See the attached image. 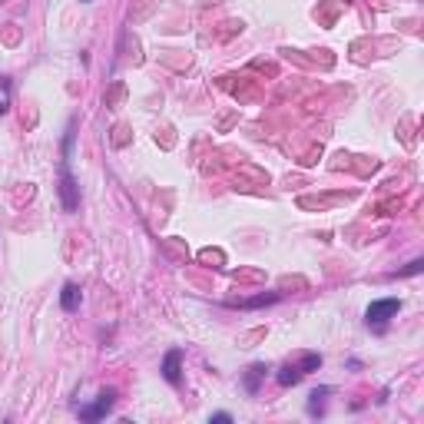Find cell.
Returning <instances> with one entry per match:
<instances>
[{
	"mask_svg": "<svg viewBox=\"0 0 424 424\" xmlns=\"http://www.w3.org/2000/svg\"><path fill=\"white\" fill-rule=\"evenodd\" d=\"M421 269H424V262H421V259H414V262H411L407 269H401V272H398V275H418V272H421Z\"/></svg>",
	"mask_w": 424,
	"mask_h": 424,
	"instance_id": "obj_12",
	"label": "cell"
},
{
	"mask_svg": "<svg viewBox=\"0 0 424 424\" xmlns=\"http://www.w3.org/2000/svg\"><path fill=\"white\" fill-rule=\"evenodd\" d=\"M83 3H86V0H83Z\"/></svg>",
	"mask_w": 424,
	"mask_h": 424,
	"instance_id": "obj_15",
	"label": "cell"
},
{
	"mask_svg": "<svg viewBox=\"0 0 424 424\" xmlns=\"http://www.w3.org/2000/svg\"><path fill=\"white\" fill-rule=\"evenodd\" d=\"M3 113H7V103H0V117H3Z\"/></svg>",
	"mask_w": 424,
	"mask_h": 424,
	"instance_id": "obj_14",
	"label": "cell"
},
{
	"mask_svg": "<svg viewBox=\"0 0 424 424\" xmlns=\"http://www.w3.org/2000/svg\"><path fill=\"white\" fill-rule=\"evenodd\" d=\"M232 421V414H225V411H219V414H212V424H229Z\"/></svg>",
	"mask_w": 424,
	"mask_h": 424,
	"instance_id": "obj_13",
	"label": "cell"
},
{
	"mask_svg": "<svg viewBox=\"0 0 424 424\" xmlns=\"http://www.w3.org/2000/svg\"><path fill=\"white\" fill-rule=\"evenodd\" d=\"M322 368V355H305L302 358V365H299V372L308 374V372H319Z\"/></svg>",
	"mask_w": 424,
	"mask_h": 424,
	"instance_id": "obj_11",
	"label": "cell"
},
{
	"mask_svg": "<svg viewBox=\"0 0 424 424\" xmlns=\"http://www.w3.org/2000/svg\"><path fill=\"white\" fill-rule=\"evenodd\" d=\"M299 381H302L299 365H285V368L279 372V385H282V388H292V385H299Z\"/></svg>",
	"mask_w": 424,
	"mask_h": 424,
	"instance_id": "obj_9",
	"label": "cell"
},
{
	"mask_svg": "<svg viewBox=\"0 0 424 424\" xmlns=\"http://www.w3.org/2000/svg\"><path fill=\"white\" fill-rule=\"evenodd\" d=\"M265 372H269V368H265L262 361H259V365H252L249 372L242 374V388L249 391V394H259V388H262V381H265Z\"/></svg>",
	"mask_w": 424,
	"mask_h": 424,
	"instance_id": "obj_5",
	"label": "cell"
},
{
	"mask_svg": "<svg viewBox=\"0 0 424 424\" xmlns=\"http://www.w3.org/2000/svg\"><path fill=\"white\" fill-rule=\"evenodd\" d=\"M179 361H183V352L179 348H172V352H166V358H163V378L170 381L172 388H179L183 385V372H179Z\"/></svg>",
	"mask_w": 424,
	"mask_h": 424,
	"instance_id": "obj_4",
	"label": "cell"
},
{
	"mask_svg": "<svg viewBox=\"0 0 424 424\" xmlns=\"http://www.w3.org/2000/svg\"><path fill=\"white\" fill-rule=\"evenodd\" d=\"M113 405H117V391L103 388L100 394H97V401H93V405L80 407V418H83V421H100V418H106V414L113 411Z\"/></svg>",
	"mask_w": 424,
	"mask_h": 424,
	"instance_id": "obj_3",
	"label": "cell"
},
{
	"mask_svg": "<svg viewBox=\"0 0 424 424\" xmlns=\"http://www.w3.org/2000/svg\"><path fill=\"white\" fill-rule=\"evenodd\" d=\"M80 302H83V292H80V285H77V282H67V285H63V292H60V305H63V312H77V308H80Z\"/></svg>",
	"mask_w": 424,
	"mask_h": 424,
	"instance_id": "obj_6",
	"label": "cell"
},
{
	"mask_svg": "<svg viewBox=\"0 0 424 424\" xmlns=\"http://www.w3.org/2000/svg\"><path fill=\"white\" fill-rule=\"evenodd\" d=\"M60 203H63L67 212H77V205H80V186H77L73 172H70L67 159L60 163Z\"/></svg>",
	"mask_w": 424,
	"mask_h": 424,
	"instance_id": "obj_2",
	"label": "cell"
},
{
	"mask_svg": "<svg viewBox=\"0 0 424 424\" xmlns=\"http://www.w3.org/2000/svg\"><path fill=\"white\" fill-rule=\"evenodd\" d=\"M398 312H401V302H398V299H378V302L368 305L365 322H368V328H374V332H385V325H388Z\"/></svg>",
	"mask_w": 424,
	"mask_h": 424,
	"instance_id": "obj_1",
	"label": "cell"
},
{
	"mask_svg": "<svg viewBox=\"0 0 424 424\" xmlns=\"http://www.w3.org/2000/svg\"><path fill=\"white\" fill-rule=\"evenodd\" d=\"M332 394V388H319L308 394V414L315 418V414H325V398Z\"/></svg>",
	"mask_w": 424,
	"mask_h": 424,
	"instance_id": "obj_7",
	"label": "cell"
},
{
	"mask_svg": "<svg viewBox=\"0 0 424 424\" xmlns=\"http://www.w3.org/2000/svg\"><path fill=\"white\" fill-rule=\"evenodd\" d=\"M279 302V295H255V299H242V302H225L229 308H262V305H272Z\"/></svg>",
	"mask_w": 424,
	"mask_h": 424,
	"instance_id": "obj_8",
	"label": "cell"
},
{
	"mask_svg": "<svg viewBox=\"0 0 424 424\" xmlns=\"http://www.w3.org/2000/svg\"><path fill=\"white\" fill-rule=\"evenodd\" d=\"M73 136H77V119H70L67 136H63V159L70 163V153H73Z\"/></svg>",
	"mask_w": 424,
	"mask_h": 424,
	"instance_id": "obj_10",
	"label": "cell"
}]
</instances>
